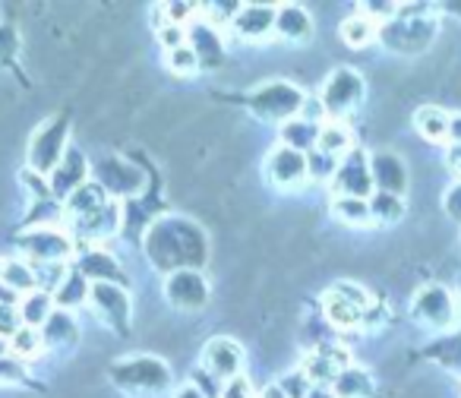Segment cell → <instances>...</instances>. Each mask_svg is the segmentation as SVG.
I'll return each instance as SVG.
<instances>
[{"label": "cell", "mask_w": 461, "mask_h": 398, "mask_svg": "<svg viewBox=\"0 0 461 398\" xmlns=\"http://www.w3.org/2000/svg\"><path fill=\"white\" fill-rule=\"evenodd\" d=\"M146 253L167 276L177 269H196L205 259V238L186 219H161L149 228Z\"/></svg>", "instance_id": "cell-1"}, {"label": "cell", "mask_w": 461, "mask_h": 398, "mask_svg": "<svg viewBox=\"0 0 461 398\" xmlns=\"http://www.w3.org/2000/svg\"><path fill=\"white\" fill-rule=\"evenodd\" d=\"M364 95H366L364 77H360L357 70H351V67H339V70L329 73L326 83H322L320 104H322V111H326L329 121L345 123V117L360 108Z\"/></svg>", "instance_id": "cell-2"}, {"label": "cell", "mask_w": 461, "mask_h": 398, "mask_svg": "<svg viewBox=\"0 0 461 398\" xmlns=\"http://www.w3.org/2000/svg\"><path fill=\"white\" fill-rule=\"evenodd\" d=\"M111 379L121 389H130L133 395H155V392H165L171 385V370H167L165 360L140 354V357L121 360V364L111 366Z\"/></svg>", "instance_id": "cell-3"}, {"label": "cell", "mask_w": 461, "mask_h": 398, "mask_svg": "<svg viewBox=\"0 0 461 398\" xmlns=\"http://www.w3.org/2000/svg\"><path fill=\"white\" fill-rule=\"evenodd\" d=\"M67 133H70V121L67 117H51L48 123H41L32 133V142H29V158H26L29 171L41 174V177H51V171L70 152Z\"/></svg>", "instance_id": "cell-4"}, {"label": "cell", "mask_w": 461, "mask_h": 398, "mask_svg": "<svg viewBox=\"0 0 461 398\" xmlns=\"http://www.w3.org/2000/svg\"><path fill=\"white\" fill-rule=\"evenodd\" d=\"M303 104H307V95L303 89H297L294 83H263L257 86V92L250 95V111L263 121H276V123H288L294 117H301Z\"/></svg>", "instance_id": "cell-5"}, {"label": "cell", "mask_w": 461, "mask_h": 398, "mask_svg": "<svg viewBox=\"0 0 461 398\" xmlns=\"http://www.w3.org/2000/svg\"><path fill=\"white\" fill-rule=\"evenodd\" d=\"M16 247L32 266H67V259L73 257V240L51 225H32L20 234Z\"/></svg>", "instance_id": "cell-6"}, {"label": "cell", "mask_w": 461, "mask_h": 398, "mask_svg": "<svg viewBox=\"0 0 461 398\" xmlns=\"http://www.w3.org/2000/svg\"><path fill=\"white\" fill-rule=\"evenodd\" d=\"M370 294L354 282H339L322 297V313L335 329H357L364 326V313L370 310Z\"/></svg>", "instance_id": "cell-7"}, {"label": "cell", "mask_w": 461, "mask_h": 398, "mask_svg": "<svg viewBox=\"0 0 461 398\" xmlns=\"http://www.w3.org/2000/svg\"><path fill=\"white\" fill-rule=\"evenodd\" d=\"M411 313H414L417 322L442 332V329L455 326L461 310H458V297L448 288H442V285H423V288H417L414 301H411Z\"/></svg>", "instance_id": "cell-8"}, {"label": "cell", "mask_w": 461, "mask_h": 398, "mask_svg": "<svg viewBox=\"0 0 461 398\" xmlns=\"http://www.w3.org/2000/svg\"><path fill=\"white\" fill-rule=\"evenodd\" d=\"M436 23L427 16H395L392 26L383 29V41L398 54H423L433 45Z\"/></svg>", "instance_id": "cell-9"}, {"label": "cell", "mask_w": 461, "mask_h": 398, "mask_svg": "<svg viewBox=\"0 0 461 398\" xmlns=\"http://www.w3.org/2000/svg\"><path fill=\"white\" fill-rule=\"evenodd\" d=\"M165 297L174 310L196 313L209 303V282L199 269H177L165 278Z\"/></svg>", "instance_id": "cell-10"}, {"label": "cell", "mask_w": 461, "mask_h": 398, "mask_svg": "<svg viewBox=\"0 0 461 398\" xmlns=\"http://www.w3.org/2000/svg\"><path fill=\"white\" fill-rule=\"evenodd\" d=\"M203 370L212 373L218 383L244 376V348L234 339H228V335H215L203 348Z\"/></svg>", "instance_id": "cell-11"}, {"label": "cell", "mask_w": 461, "mask_h": 398, "mask_svg": "<svg viewBox=\"0 0 461 398\" xmlns=\"http://www.w3.org/2000/svg\"><path fill=\"white\" fill-rule=\"evenodd\" d=\"M332 190H335V196H354V199L373 196L370 158H366L360 149H351V152L339 161V171H335V177H332Z\"/></svg>", "instance_id": "cell-12"}, {"label": "cell", "mask_w": 461, "mask_h": 398, "mask_svg": "<svg viewBox=\"0 0 461 398\" xmlns=\"http://www.w3.org/2000/svg\"><path fill=\"white\" fill-rule=\"evenodd\" d=\"M266 180L276 190H297L303 180H310V165L307 155L294 152L288 146H278L266 155Z\"/></svg>", "instance_id": "cell-13"}, {"label": "cell", "mask_w": 461, "mask_h": 398, "mask_svg": "<svg viewBox=\"0 0 461 398\" xmlns=\"http://www.w3.org/2000/svg\"><path fill=\"white\" fill-rule=\"evenodd\" d=\"M89 303L95 307L98 320L114 332H127L130 326V294L123 285H92Z\"/></svg>", "instance_id": "cell-14"}, {"label": "cell", "mask_w": 461, "mask_h": 398, "mask_svg": "<svg viewBox=\"0 0 461 398\" xmlns=\"http://www.w3.org/2000/svg\"><path fill=\"white\" fill-rule=\"evenodd\" d=\"M276 14L278 7H269V4H240V10L230 20V32L244 41H263L276 32Z\"/></svg>", "instance_id": "cell-15"}, {"label": "cell", "mask_w": 461, "mask_h": 398, "mask_svg": "<svg viewBox=\"0 0 461 398\" xmlns=\"http://www.w3.org/2000/svg\"><path fill=\"white\" fill-rule=\"evenodd\" d=\"M351 366V357H348V351L341 345H320L316 351L307 354V360H303L301 370L307 373V379L313 385H332L335 379H339L341 370H348Z\"/></svg>", "instance_id": "cell-16"}, {"label": "cell", "mask_w": 461, "mask_h": 398, "mask_svg": "<svg viewBox=\"0 0 461 398\" xmlns=\"http://www.w3.org/2000/svg\"><path fill=\"white\" fill-rule=\"evenodd\" d=\"M186 45L193 48V54H196L203 70H218V67L224 64V39L212 23H205V20L193 23V26L186 29Z\"/></svg>", "instance_id": "cell-17"}, {"label": "cell", "mask_w": 461, "mask_h": 398, "mask_svg": "<svg viewBox=\"0 0 461 398\" xmlns=\"http://www.w3.org/2000/svg\"><path fill=\"white\" fill-rule=\"evenodd\" d=\"M370 171H373V186H376V193L402 196V193L408 190V167H404L402 155L376 152L370 158Z\"/></svg>", "instance_id": "cell-18"}, {"label": "cell", "mask_w": 461, "mask_h": 398, "mask_svg": "<svg viewBox=\"0 0 461 398\" xmlns=\"http://www.w3.org/2000/svg\"><path fill=\"white\" fill-rule=\"evenodd\" d=\"M98 184L108 193H114V196H123V193H140L146 186V174L136 165H130V161L108 158L102 165V180Z\"/></svg>", "instance_id": "cell-19"}, {"label": "cell", "mask_w": 461, "mask_h": 398, "mask_svg": "<svg viewBox=\"0 0 461 398\" xmlns=\"http://www.w3.org/2000/svg\"><path fill=\"white\" fill-rule=\"evenodd\" d=\"M108 203H111L108 190H104L98 180H89V184H83L79 190H73L70 196H67L64 215H70L73 222H86V219H92V215L102 213Z\"/></svg>", "instance_id": "cell-20"}, {"label": "cell", "mask_w": 461, "mask_h": 398, "mask_svg": "<svg viewBox=\"0 0 461 398\" xmlns=\"http://www.w3.org/2000/svg\"><path fill=\"white\" fill-rule=\"evenodd\" d=\"M83 184H89V180H86V155L79 152V149H70V152L64 155V161L51 171V193L67 199Z\"/></svg>", "instance_id": "cell-21"}, {"label": "cell", "mask_w": 461, "mask_h": 398, "mask_svg": "<svg viewBox=\"0 0 461 398\" xmlns=\"http://www.w3.org/2000/svg\"><path fill=\"white\" fill-rule=\"evenodd\" d=\"M77 269L83 272L92 285H121V282H127L121 263H117L108 250H98V247H95V250H89V253H83V259H79Z\"/></svg>", "instance_id": "cell-22"}, {"label": "cell", "mask_w": 461, "mask_h": 398, "mask_svg": "<svg viewBox=\"0 0 461 398\" xmlns=\"http://www.w3.org/2000/svg\"><path fill=\"white\" fill-rule=\"evenodd\" d=\"M276 32L282 35L285 41H310V35H313V20H310V14L303 7H297V4H285V7H278L276 14Z\"/></svg>", "instance_id": "cell-23"}, {"label": "cell", "mask_w": 461, "mask_h": 398, "mask_svg": "<svg viewBox=\"0 0 461 398\" xmlns=\"http://www.w3.org/2000/svg\"><path fill=\"white\" fill-rule=\"evenodd\" d=\"M41 332V341H45V348H51V351H58V348H70L77 345L79 339V326L77 320H73L67 310H54L51 320L45 322V326L39 329Z\"/></svg>", "instance_id": "cell-24"}, {"label": "cell", "mask_w": 461, "mask_h": 398, "mask_svg": "<svg viewBox=\"0 0 461 398\" xmlns=\"http://www.w3.org/2000/svg\"><path fill=\"white\" fill-rule=\"evenodd\" d=\"M89 291H92V282L83 276L79 269H67V276L60 278V285L54 288V303H58L60 310H77L83 307L86 301H89Z\"/></svg>", "instance_id": "cell-25"}, {"label": "cell", "mask_w": 461, "mask_h": 398, "mask_svg": "<svg viewBox=\"0 0 461 398\" xmlns=\"http://www.w3.org/2000/svg\"><path fill=\"white\" fill-rule=\"evenodd\" d=\"M54 294L51 291H29L26 297H20V320H23V326H29V329H41L48 320H51V313H54Z\"/></svg>", "instance_id": "cell-26"}, {"label": "cell", "mask_w": 461, "mask_h": 398, "mask_svg": "<svg viewBox=\"0 0 461 398\" xmlns=\"http://www.w3.org/2000/svg\"><path fill=\"white\" fill-rule=\"evenodd\" d=\"M322 123H313L307 117H294V121L282 123V146L294 149V152H313L316 142H320Z\"/></svg>", "instance_id": "cell-27"}, {"label": "cell", "mask_w": 461, "mask_h": 398, "mask_svg": "<svg viewBox=\"0 0 461 398\" xmlns=\"http://www.w3.org/2000/svg\"><path fill=\"white\" fill-rule=\"evenodd\" d=\"M121 225H123V215H121V209H117V203H108V206H104L98 215H92V219L77 222L79 234H83V238H89V240L111 238V234L121 231Z\"/></svg>", "instance_id": "cell-28"}, {"label": "cell", "mask_w": 461, "mask_h": 398, "mask_svg": "<svg viewBox=\"0 0 461 398\" xmlns=\"http://www.w3.org/2000/svg\"><path fill=\"white\" fill-rule=\"evenodd\" d=\"M335 398H370L373 395V376L364 366H348L332 383Z\"/></svg>", "instance_id": "cell-29"}, {"label": "cell", "mask_w": 461, "mask_h": 398, "mask_svg": "<svg viewBox=\"0 0 461 398\" xmlns=\"http://www.w3.org/2000/svg\"><path fill=\"white\" fill-rule=\"evenodd\" d=\"M414 130L427 142H446L448 136V114L436 104H423L414 111Z\"/></svg>", "instance_id": "cell-30"}, {"label": "cell", "mask_w": 461, "mask_h": 398, "mask_svg": "<svg viewBox=\"0 0 461 398\" xmlns=\"http://www.w3.org/2000/svg\"><path fill=\"white\" fill-rule=\"evenodd\" d=\"M0 285H7L20 297H26L29 291H39L35 266L26 263V259H10V263H4V272H0Z\"/></svg>", "instance_id": "cell-31"}, {"label": "cell", "mask_w": 461, "mask_h": 398, "mask_svg": "<svg viewBox=\"0 0 461 398\" xmlns=\"http://www.w3.org/2000/svg\"><path fill=\"white\" fill-rule=\"evenodd\" d=\"M316 149H320V152H326V155H332V158H345V155L351 152V149H357V146H354V136H351V130H348L345 123L329 121V123H322Z\"/></svg>", "instance_id": "cell-32"}, {"label": "cell", "mask_w": 461, "mask_h": 398, "mask_svg": "<svg viewBox=\"0 0 461 398\" xmlns=\"http://www.w3.org/2000/svg\"><path fill=\"white\" fill-rule=\"evenodd\" d=\"M332 215L341 222V225H351V228H366V225H373L370 199L335 196V199H332Z\"/></svg>", "instance_id": "cell-33"}, {"label": "cell", "mask_w": 461, "mask_h": 398, "mask_svg": "<svg viewBox=\"0 0 461 398\" xmlns=\"http://www.w3.org/2000/svg\"><path fill=\"white\" fill-rule=\"evenodd\" d=\"M376 35H379V26L364 14H354L341 23V41L351 48H366Z\"/></svg>", "instance_id": "cell-34"}, {"label": "cell", "mask_w": 461, "mask_h": 398, "mask_svg": "<svg viewBox=\"0 0 461 398\" xmlns=\"http://www.w3.org/2000/svg\"><path fill=\"white\" fill-rule=\"evenodd\" d=\"M370 213H373V222H379V225H395L404 215V199L392 196V193H373Z\"/></svg>", "instance_id": "cell-35"}, {"label": "cell", "mask_w": 461, "mask_h": 398, "mask_svg": "<svg viewBox=\"0 0 461 398\" xmlns=\"http://www.w3.org/2000/svg\"><path fill=\"white\" fill-rule=\"evenodd\" d=\"M45 351V341H41V332L39 329H29V326H23L20 332L10 339V354H14L16 360H32L35 354H41Z\"/></svg>", "instance_id": "cell-36"}, {"label": "cell", "mask_w": 461, "mask_h": 398, "mask_svg": "<svg viewBox=\"0 0 461 398\" xmlns=\"http://www.w3.org/2000/svg\"><path fill=\"white\" fill-rule=\"evenodd\" d=\"M165 60H167V70L174 73V77H193V73H199L203 67H199V60H196V54H193V48L190 45H184V48H174V51H167L165 54Z\"/></svg>", "instance_id": "cell-37"}, {"label": "cell", "mask_w": 461, "mask_h": 398, "mask_svg": "<svg viewBox=\"0 0 461 398\" xmlns=\"http://www.w3.org/2000/svg\"><path fill=\"white\" fill-rule=\"evenodd\" d=\"M307 165H310V177H313V180H332L335 171H339V158L320 152V149L307 155Z\"/></svg>", "instance_id": "cell-38"}, {"label": "cell", "mask_w": 461, "mask_h": 398, "mask_svg": "<svg viewBox=\"0 0 461 398\" xmlns=\"http://www.w3.org/2000/svg\"><path fill=\"white\" fill-rule=\"evenodd\" d=\"M218 398H257V389L247 376H234L228 383H221V395Z\"/></svg>", "instance_id": "cell-39"}, {"label": "cell", "mask_w": 461, "mask_h": 398, "mask_svg": "<svg viewBox=\"0 0 461 398\" xmlns=\"http://www.w3.org/2000/svg\"><path fill=\"white\" fill-rule=\"evenodd\" d=\"M26 376V366L16 357H0V385H16Z\"/></svg>", "instance_id": "cell-40"}, {"label": "cell", "mask_w": 461, "mask_h": 398, "mask_svg": "<svg viewBox=\"0 0 461 398\" xmlns=\"http://www.w3.org/2000/svg\"><path fill=\"white\" fill-rule=\"evenodd\" d=\"M158 41H161V48H165V54L174 51V48H184L186 45V29L165 23V26L158 29Z\"/></svg>", "instance_id": "cell-41"}, {"label": "cell", "mask_w": 461, "mask_h": 398, "mask_svg": "<svg viewBox=\"0 0 461 398\" xmlns=\"http://www.w3.org/2000/svg\"><path fill=\"white\" fill-rule=\"evenodd\" d=\"M23 329V320H20V310L16 307H0V339H14L16 332Z\"/></svg>", "instance_id": "cell-42"}, {"label": "cell", "mask_w": 461, "mask_h": 398, "mask_svg": "<svg viewBox=\"0 0 461 398\" xmlns=\"http://www.w3.org/2000/svg\"><path fill=\"white\" fill-rule=\"evenodd\" d=\"M161 10H165V20L171 23V26H180V29H184V26H186V20H190V16L196 14L199 7H196V4H165Z\"/></svg>", "instance_id": "cell-43"}, {"label": "cell", "mask_w": 461, "mask_h": 398, "mask_svg": "<svg viewBox=\"0 0 461 398\" xmlns=\"http://www.w3.org/2000/svg\"><path fill=\"white\" fill-rule=\"evenodd\" d=\"M442 209H446L448 219L461 222V180L446 190V196H442Z\"/></svg>", "instance_id": "cell-44"}, {"label": "cell", "mask_w": 461, "mask_h": 398, "mask_svg": "<svg viewBox=\"0 0 461 398\" xmlns=\"http://www.w3.org/2000/svg\"><path fill=\"white\" fill-rule=\"evenodd\" d=\"M448 146H461V111L448 114V136H446Z\"/></svg>", "instance_id": "cell-45"}, {"label": "cell", "mask_w": 461, "mask_h": 398, "mask_svg": "<svg viewBox=\"0 0 461 398\" xmlns=\"http://www.w3.org/2000/svg\"><path fill=\"white\" fill-rule=\"evenodd\" d=\"M0 307H20V294H14L7 285H0Z\"/></svg>", "instance_id": "cell-46"}, {"label": "cell", "mask_w": 461, "mask_h": 398, "mask_svg": "<svg viewBox=\"0 0 461 398\" xmlns=\"http://www.w3.org/2000/svg\"><path fill=\"white\" fill-rule=\"evenodd\" d=\"M257 398H291V395H288V392H285V389H282V385H278V383H269V385H266L263 392H259Z\"/></svg>", "instance_id": "cell-47"}, {"label": "cell", "mask_w": 461, "mask_h": 398, "mask_svg": "<svg viewBox=\"0 0 461 398\" xmlns=\"http://www.w3.org/2000/svg\"><path fill=\"white\" fill-rule=\"evenodd\" d=\"M174 398H205V395L193 383H186V385H180V389L174 392Z\"/></svg>", "instance_id": "cell-48"}, {"label": "cell", "mask_w": 461, "mask_h": 398, "mask_svg": "<svg viewBox=\"0 0 461 398\" xmlns=\"http://www.w3.org/2000/svg\"><path fill=\"white\" fill-rule=\"evenodd\" d=\"M448 167L461 177V146H452L448 149Z\"/></svg>", "instance_id": "cell-49"}, {"label": "cell", "mask_w": 461, "mask_h": 398, "mask_svg": "<svg viewBox=\"0 0 461 398\" xmlns=\"http://www.w3.org/2000/svg\"><path fill=\"white\" fill-rule=\"evenodd\" d=\"M0 357H10V341L0 339Z\"/></svg>", "instance_id": "cell-50"}, {"label": "cell", "mask_w": 461, "mask_h": 398, "mask_svg": "<svg viewBox=\"0 0 461 398\" xmlns=\"http://www.w3.org/2000/svg\"><path fill=\"white\" fill-rule=\"evenodd\" d=\"M458 310H461V282H458Z\"/></svg>", "instance_id": "cell-51"}, {"label": "cell", "mask_w": 461, "mask_h": 398, "mask_svg": "<svg viewBox=\"0 0 461 398\" xmlns=\"http://www.w3.org/2000/svg\"><path fill=\"white\" fill-rule=\"evenodd\" d=\"M0 272H4V259H0Z\"/></svg>", "instance_id": "cell-52"}]
</instances>
